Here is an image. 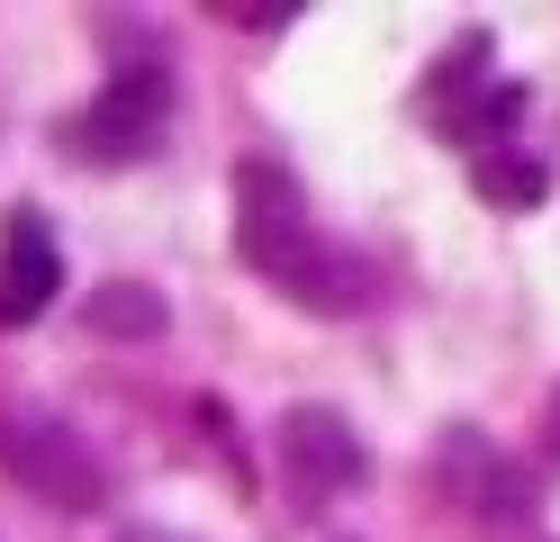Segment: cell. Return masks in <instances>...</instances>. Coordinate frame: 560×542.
Segmentation results:
<instances>
[{"instance_id": "6da1fadb", "label": "cell", "mask_w": 560, "mask_h": 542, "mask_svg": "<svg viewBox=\"0 0 560 542\" xmlns=\"http://www.w3.org/2000/svg\"><path fill=\"white\" fill-rule=\"evenodd\" d=\"M235 253H244L254 280H271L280 299H299L317 316H362L371 308V272L343 244H326L317 208H307V191H299V172L271 163V154L235 163Z\"/></svg>"}, {"instance_id": "7a4b0ae2", "label": "cell", "mask_w": 560, "mask_h": 542, "mask_svg": "<svg viewBox=\"0 0 560 542\" xmlns=\"http://www.w3.org/2000/svg\"><path fill=\"white\" fill-rule=\"evenodd\" d=\"M0 470H10L27 497L63 506V516H91V506H109V470H100V452L82 443L73 425H55V416L0 407Z\"/></svg>"}, {"instance_id": "3957f363", "label": "cell", "mask_w": 560, "mask_h": 542, "mask_svg": "<svg viewBox=\"0 0 560 542\" xmlns=\"http://www.w3.org/2000/svg\"><path fill=\"white\" fill-rule=\"evenodd\" d=\"M163 127H172V72L145 55V64H118L109 82H100V100L63 127V145H73L82 163H145L163 145Z\"/></svg>"}, {"instance_id": "277c9868", "label": "cell", "mask_w": 560, "mask_h": 542, "mask_svg": "<svg viewBox=\"0 0 560 542\" xmlns=\"http://www.w3.org/2000/svg\"><path fill=\"white\" fill-rule=\"evenodd\" d=\"M488 64H498V46L470 27L462 46L434 64V82H425V118H434L452 145H470V154H506V127H515L524 91H515V82H488Z\"/></svg>"}, {"instance_id": "5b68a950", "label": "cell", "mask_w": 560, "mask_h": 542, "mask_svg": "<svg viewBox=\"0 0 560 542\" xmlns=\"http://www.w3.org/2000/svg\"><path fill=\"white\" fill-rule=\"evenodd\" d=\"M280 470H290V497L299 506H326L343 488H362L371 452L353 443V425H343L335 407H290V416H280Z\"/></svg>"}, {"instance_id": "8992f818", "label": "cell", "mask_w": 560, "mask_h": 542, "mask_svg": "<svg viewBox=\"0 0 560 542\" xmlns=\"http://www.w3.org/2000/svg\"><path fill=\"white\" fill-rule=\"evenodd\" d=\"M63 289V253L46 235L37 208H10V235H0V335H19V325H37Z\"/></svg>"}, {"instance_id": "52a82bcc", "label": "cell", "mask_w": 560, "mask_h": 542, "mask_svg": "<svg viewBox=\"0 0 560 542\" xmlns=\"http://www.w3.org/2000/svg\"><path fill=\"white\" fill-rule=\"evenodd\" d=\"M91 325H100V335H163V299L145 280H109L91 299Z\"/></svg>"}, {"instance_id": "ba28073f", "label": "cell", "mask_w": 560, "mask_h": 542, "mask_svg": "<svg viewBox=\"0 0 560 542\" xmlns=\"http://www.w3.org/2000/svg\"><path fill=\"white\" fill-rule=\"evenodd\" d=\"M470 181H479L498 208H534V199H542V163H515V154H479Z\"/></svg>"}, {"instance_id": "9c48e42d", "label": "cell", "mask_w": 560, "mask_h": 542, "mask_svg": "<svg viewBox=\"0 0 560 542\" xmlns=\"http://www.w3.org/2000/svg\"><path fill=\"white\" fill-rule=\"evenodd\" d=\"M542 452L560 461V389H551V407H542Z\"/></svg>"}]
</instances>
